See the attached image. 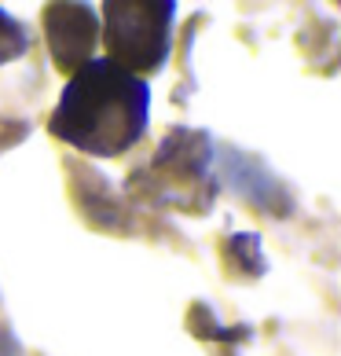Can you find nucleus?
Returning <instances> with one entry per match:
<instances>
[{
	"instance_id": "obj_2",
	"label": "nucleus",
	"mask_w": 341,
	"mask_h": 356,
	"mask_svg": "<svg viewBox=\"0 0 341 356\" xmlns=\"http://www.w3.org/2000/svg\"><path fill=\"white\" fill-rule=\"evenodd\" d=\"M107 37L117 51V59L128 63V74L136 70H154L162 67V59L169 56V15L173 4H114V11L107 8ZM114 59V63H117Z\"/></svg>"
},
{
	"instance_id": "obj_1",
	"label": "nucleus",
	"mask_w": 341,
	"mask_h": 356,
	"mask_svg": "<svg viewBox=\"0 0 341 356\" xmlns=\"http://www.w3.org/2000/svg\"><path fill=\"white\" fill-rule=\"evenodd\" d=\"M151 88L114 59H92L63 88L51 133L77 151L114 158L128 151L147 129Z\"/></svg>"
}]
</instances>
